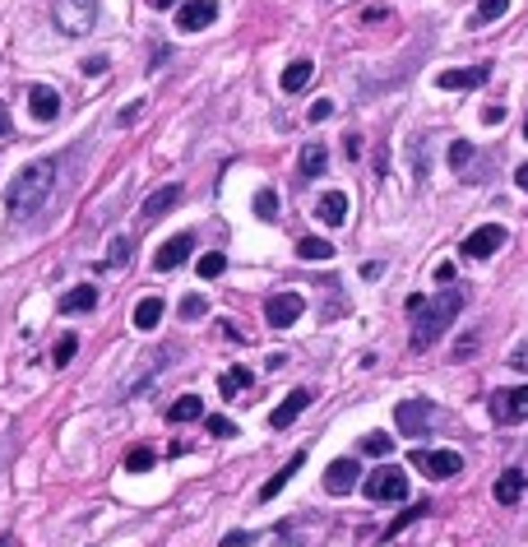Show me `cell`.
I'll return each mask as SVG.
<instances>
[{
    "instance_id": "obj_1",
    "label": "cell",
    "mask_w": 528,
    "mask_h": 547,
    "mask_svg": "<svg viewBox=\"0 0 528 547\" xmlns=\"http://www.w3.org/2000/svg\"><path fill=\"white\" fill-rule=\"evenodd\" d=\"M51 190H56V162L51 158H38V162H28V168L14 177V186L5 190V209L14 223H28L38 209H47L51 200Z\"/></svg>"
},
{
    "instance_id": "obj_2",
    "label": "cell",
    "mask_w": 528,
    "mask_h": 547,
    "mask_svg": "<svg viewBox=\"0 0 528 547\" xmlns=\"http://www.w3.org/2000/svg\"><path fill=\"white\" fill-rule=\"evenodd\" d=\"M408 311L417 316V325H412V348L422 352V348H431L450 325L459 320V311H463V288H445L440 297H408Z\"/></svg>"
},
{
    "instance_id": "obj_3",
    "label": "cell",
    "mask_w": 528,
    "mask_h": 547,
    "mask_svg": "<svg viewBox=\"0 0 528 547\" xmlns=\"http://www.w3.org/2000/svg\"><path fill=\"white\" fill-rule=\"evenodd\" d=\"M98 23V0H56V29L65 38H83Z\"/></svg>"
},
{
    "instance_id": "obj_4",
    "label": "cell",
    "mask_w": 528,
    "mask_h": 547,
    "mask_svg": "<svg viewBox=\"0 0 528 547\" xmlns=\"http://www.w3.org/2000/svg\"><path fill=\"white\" fill-rule=\"evenodd\" d=\"M491 418L496 427H515L528 418V386H515V390H496L491 395Z\"/></svg>"
},
{
    "instance_id": "obj_5",
    "label": "cell",
    "mask_w": 528,
    "mask_h": 547,
    "mask_svg": "<svg viewBox=\"0 0 528 547\" xmlns=\"http://www.w3.org/2000/svg\"><path fill=\"white\" fill-rule=\"evenodd\" d=\"M431 418H436V404H431V399H403V404L394 408V422H399L403 436H422V431L431 427Z\"/></svg>"
},
{
    "instance_id": "obj_6",
    "label": "cell",
    "mask_w": 528,
    "mask_h": 547,
    "mask_svg": "<svg viewBox=\"0 0 528 547\" xmlns=\"http://www.w3.org/2000/svg\"><path fill=\"white\" fill-rule=\"evenodd\" d=\"M367 497L371 501H403L408 497V473L403 469H376L367 478Z\"/></svg>"
},
{
    "instance_id": "obj_7",
    "label": "cell",
    "mask_w": 528,
    "mask_h": 547,
    "mask_svg": "<svg viewBox=\"0 0 528 547\" xmlns=\"http://www.w3.org/2000/svg\"><path fill=\"white\" fill-rule=\"evenodd\" d=\"M209 23H218V0H181L177 5V29L181 33H200V29H209Z\"/></svg>"
},
{
    "instance_id": "obj_8",
    "label": "cell",
    "mask_w": 528,
    "mask_h": 547,
    "mask_svg": "<svg viewBox=\"0 0 528 547\" xmlns=\"http://www.w3.org/2000/svg\"><path fill=\"white\" fill-rule=\"evenodd\" d=\"M301 311H306V302H301L297 292H273L269 302H264V320L273 325V330H288V325H297Z\"/></svg>"
},
{
    "instance_id": "obj_9",
    "label": "cell",
    "mask_w": 528,
    "mask_h": 547,
    "mask_svg": "<svg viewBox=\"0 0 528 547\" xmlns=\"http://www.w3.org/2000/svg\"><path fill=\"white\" fill-rule=\"evenodd\" d=\"M412 469H422L427 478H454L463 469V459L454 450H417L412 455Z\"/></svg>"
},
{
    "instance_id": "obj_10",
    "label": "cell",
    "mask_w": 528,
    "mask_h": 547,
    "mask_svg": "<svg viewBox=\"0 0 528 547\" xmlns=\"http://www.w3.org/2000/svg\"><path fill=\"white\" fill-rule=\"evenodd\" d=\"M500 246H506V228L482 223L478 232H468V237H463V256H468V260H487V256L500 251Z\"/></svg>"
},
{
    "instance_id": "obj_11",
    "label": "cell",
    "mask_w": 528,
    "mask_h": 547,
    "mask_svg": "<svg viewBox=\"0 0 528 547\" xmlns=\"http://www.w3.org/2000/svg\"><path fill=\"white\" fill-rule=\"evenodd\" d=\"M177 204H181V186H162V190H153V195L144 200V209H139V228L162 223V218L172 213Z\"/></svg>"
},
{
    "instance_id": "obj_12",
    "label": "cell",
    "mask_w": 528,
    "mask_h": 547,
    "mask_svg": "<svg viewBox=\"0 0 528 547\" xmlns=\"http://www.w3.org/2000/svg\"><path fill=\"white\" fill-rule=\"evenodd\" d=\"M190 251H195V237H190V232L167 237V241L158 246V256H153V269H158V274L177 269V265H186V260H190Z\"/></svg>"
},
{
    "instance_id": "obj_13",
    "label": "cell",
    "mask_w": 528,
    "mask_h": 547,
    "mask_svg": "<svg viewBox=\"0 0 528 547\" xmlns=\"http://www.w3.org/2000/svg\"><path fill=\"white\" fill-rule=\"evenodd\" d=\"M487 74H491L487 65H468V70H440V74H436V89H445V93H454V89H459V93H463V89H482V84H487Z\"/></svg>"
},
{
    "instance_id": "obj_14",
    "label": "cell",
    "mask_w": 528,
    "mask_h": 547,
    "mask_svg": "<svg viewBox=\"0 0 528 547\" xmlns=\"http://www.w3.org/2000/svg\"><path fill=\"white\" fill-rule=\"evenodd\" d=\"M357 478H361L357 459H333L329 469H325V491H329V497H343V491L357 487Z\"/></svg>"
},
{
    "instance_id": "obj_15",
    "label": "cell",
    "mask_w": 528,
    "mask_h": 547,
    "mask_svg": "<svg viewBox=\"0 0 528 547\" xmlns=\"http://www.w3.org/2000/svg\"><path fill=\"white\" fill-rule=\"evenodd\" d=\"M311 399H316L311 390H292V395H288V399H283V404H278L273 413H269V427H273V431L292 427V422H297V418L306 413V408H311Z\"/></svg>"
},
{
    "instance_id": "obj_16",
    "label": "cell",
    "mask_w": 528,
    "mask_h": 547,
    "mask_svg": "<svg viewBox=\"0 0 528 547\" xmlns=\"http://www.w3.org/2000/svg\"><path fill=\"white\" fill-rule=\"evenodd\" d=\"M316 218H320L325 228H343L348 223V195H343V190H329V195H320Z\"/></svg>"
},
{
    "instance_id": "obj_17",
    "label": "cell",
    "mask_w": 528,
    "mask_h": 547,
    "mask_svg": "<svg viewBox=\"0 0 528 547\" xmlns=\"http://www.w3.org/2000/svg\"><path fill=\"white\" fill-rule=\"evenodd\" d=\"M28 112H33V121H56L61 117V98H56V89L38 84L33 93H28Z\"/></svg>"
},
{
    "instance_id": "obj_18",
    "label": "cell",
    "mask_w": 528,
    "mask_h": 547,
    "mask_svg": "<svg viewBox=\"0 0 528 547\" xmlns=\"http://www.w3.org/2000/svg\"><path fill=\"white\" fill-rule=\"evenodd\" d=\"M524 487H528L524 469H506V473L496 478V506H519V497H524Z\"/></svg>"
},
{
    "instance_id": "obj_19",
    "label": "cell",
    "mask_w": 528,
    "mask_h": 547,
    "mask_svg": "<svg viewBox=\"0 0 528 547\" xmlns=\"http://www.w3.org/2000/svg\"><path fill=\"white\" fill-rule=\"evenodd\" d=\"M301 464H306V455L297 450V455H292V459L283 464V469H278V473H273V478H269V482L260 487V501H273V497H278V491H283V487H288V482L297 478V469H301Z\"/></svg>"
},
{
    "instance_id": "obj_20",
    "label": "cell",
    "mask_w": 528,
    "mask_h": 547,
    "mask_svg": "<svg viewBox=\"0 0 528 547\" xmlns=\"http://www.w3.org/2000/svg\"><path fill=\"white\" fill-rule=\"evenodd\" d=\"M195 418H204V404H200V395H181L172 408H167V422H195Z\"/></svg>"
},
{
    "instance_id": "obj_21",
    "label": "cell",
    "mask_w": 528,
    "mask_h": 547,
    "mask_svg": "<svg viewBox=\"0 0 528 547\" xmlns=\"http://www.w3.org/2000/svg\"><path fill=\"white\" fill-rule=\"evenodd\" d=\"M311 74H316V65H311V61H292V65L283 70V79H278V84H283V93H301L306 84H311Z\"/></svg>"
},
{
    "instance_id": "obj_22",
    "label": "cell",
    "mask_w": 528,
    "mask_h": 547,
    "mask_svg": "<svg viewBox=\"0 0 528 547\" xmlns=\"http://www.w3.org/2000/svg\"><path fill=\"white\" fill-rule=\"evenodd\" d=\"M325 168H329V153H325V144L311 140V144L301 149V177H311V181H316V177H325Z\"/></svg>"
},
{
    "instance_id": "obj_23",
    "label": "cell",
    "mask_w": 528,
    "mask_h": 547,
    "mask_svg": "<svg viewBox=\"0 0 528 547\" xmlns=\"http://www.w3.org/2000/svg\"><path fill=\"white\" fill-rule=\"evenodd\" d=\"M93 307H98V288H93V283H79V288H74V292L65 297V302H61V311H65V316L93 311Z\"/></svg>"
},
{
    "instance_id": "obj_24",
    "label": "cell",
    "mask_w": 528,
    "mask_h": 547,
    "mask_svg": "<svg viewBox=\"0 0 528 547\" xmlns=\"http://www.w3.org/2000/svg\"><path fill=\"white\" fill-rule=\"evenodd\" d=\"M134 330H158V320H162V297H144V302L134 307Z\"/></svg>"
},
{
    "instance_id": "obj_25",
    "label": "cell",
    "mask_w": 528,
    "mask_h": 547,
    "mask_svg": "<svg viewBox=\"0 0 528 547\" xmlns=\"http://www.w3.org/2000/svg\"><path fill=\"white\" fill-rule=\"evenodd\" d=\"M246 386H250V367H228V371H222V380H218V395L222 399H237Z\"/></svg>"
},
{
    "instance_id": "obj_26",
    "label": "cell",
    "mask_w": 528,
    "mask_h": 547,
    "mask_svg": "<svg viewBox=\"0 0 528 547\" xmlns=\"http://www.w3.org/2000/svg\"><path fill=\"white\" fill-rule=\"evenodd\" d=\"M297 256H301V260H333V246H329L325 237H301V241H297Z\"/></svg>"
},
{
    "instance_id": "obj_27",
    "label": "cell",
    "mask_w": 528,
    "mask_h": 547,
    "mask_svg": "<svg viewBox=\"0 0 528 547\" xmlns=\"http://www.w3.org/2000/svg\"><path fill=\"white\" fill-rule=\"evenodd\" d=\"M472 158H478V149H472L468 140H454V144H450V168H454V172L472 177Z\"/></svg>"
},
{
    "instance_id": "obj_28",
    "label": "cell",
    "mask_w": 528,
    "mask_h": 547,
    "mask_svg": "<svg viewBox=\"0 0 528 547\" xmlns=\"http://www.w3.org/2000/svg\"><path fill=\"white\" fill-rule=\"evenodd\" d=\"M506 10H510V0H478V10H472V29H482V23H496Z\"/></svg>"
},
{
    "instance_id": "obj_29",
    "label": "cell",
    "mask_w": 528,
    "mask_h": 547,
    "mask_svg": "<svg viewBox=\"0 0 528 547\" xmlns=\"http://www.w3.org/2000/svg\"><path fill=\"white\" fill-rule=\"evenodd\" d=\"M130 256H134V241H130V237H117L102 265H107V269H121V265H130Z\"/></svg>"
},
{
    "instance_id": "obj_30",
    "label": "cell",
    "mask_w": 528,
    "mask_h": 547,
    "mask_svg": "<svg viewBox=\"0 0 528 547\" xmlns=\"http://www.w3.org/2000/svg\"><path fill=\"white\" fill-rule=\"evenodd\" d=\"M422 515H427V501H422V506H408V510H403V515L394 519V525L385 529V543H394V538H399V534H403V529L412 525V519H422Z\"/></svg>"
},
{
    "instance_id": "obj_31",
    "label": "cell",
    "mask_w": 528,
    "mask_h": 547,
    "mask_svg": "<svg viewBox=\"0 0 528 547\" xmlns=\"http://www.w3.org/2000/svg\"><path fill=\"white\" fill-rule=\"evenodd\" d=\"M361 450L376 455V459H389V450H394V441H389L385 431H371V436H361Z\"/></svg>"
},
{
    "instance_id": "obj_32",
    "label": "cell",
    "mask_w": 528,
    "mask_h": 547,
    "mask_svg": "<svg viewBox=\"0 0 528 547\" xmlns=\"http://www.w3.org/2000/svg\"><path fill=\"white\" fill-rule=\"evenodd\" d=\"M195 269H200V279H218V274L228 269V256H222V251H209V256H200V265H195Z\"/></svg>"
},
{
    "instance_id": "obj_33",
    "label": "cell",
    "mask_w": 528,
    "mask_h": 547,
    "mask_svg": "<svg viewBox=\"0 0 528 547\" xmlns=\"http://www.w3.org/2000/svg\"><path fill=\"white\" fill-rule=\"evenodd\" d=\"M126 469H130V473H144V469H153V450H149V446H134V450L126 455Z\"/></svg>"
},
{
    "instance_id": "obj_34",
    "label": "cell",
    "mask_w": 528,
    "mask_h": 547,
    "mask_svg": "<svg viewBox=\"0 0 528 547\" xmlns=\"http://www.w3.org/2000/svg\"><path fill=\"white\" fill-rule=\"evenodd\" d=\"M74 352H79V339H74V334H65L61 343H56L51 362H56V367H70V358H74Z\"/></svg>"
},
{
    "instance_id": "obj_35",
    "label": "cell",
    "mask_w": 528,
    "mask_h": 547,
    "mask_svg": "<svg viewBox=\"0 0 528 547\" xmlns=\"http://www.w3.org/2000/svg\"><path fill=\"white\" fill-rule=\"evenodd\" d=\"M255 213L264 218V223L278 218V195H273V190H260V195H255Z\"/></svg>"
},
{
    "instance_id": "obj_36",
    "label": "cell",
    "mask_w": 528,
    "mask_h": 547,
    "mask_svg": "<svg viewBox=\"0 0 528 547\" xmlns=\"http://www.w3.org/2000/svg\"><path fill=\"white\" fill-rule=\"evenodd\" d=\"M204 311H209V302H204L200 292H190V297H181V316H186V320H200Z\"/></svg>"
},
{
    "instance_id": "obj_37",
    "label": "cell",
    "mask_w": 528,
    "mask_h": 547,
    "mask_svg": "<svg viewBox=\"0 0 528 547\" xmlns=\"http://www.w3.org/2000/svg\"><path fill=\"white\" fill-rule=\"evenodd\" d=\"M204 427L218 436V441H228V436H237V422H232V418H218V413H213V418H204Z\"/></svg>"
},
{
    "instance_id": "obj_38",
    "label": "cell",
    "mask_w": 528,
    "mask_h": 547,
    "mask_svg": "<svg viewBox=\"0 0 528 547\" xmlns=\"http://www.w3.org/2000/svg\"><path fill=\"white\" fill-rule=\"evenodd\" d=\"M250 543H255V534H246V529H232L222 538V547H250Z\"/></svg>"
},
{
    "instance_id": "obj_39",
    "label": "cell",
    "mask_w": 528,
    "mask_h": 547,
    "mask_svg": "<svg viewBox=\"0 0 528 547\" xmlns=\"http://www.w3.org/2000/svg\"><path fill=\"white\" fill-rule=\"evenodd\" d=\"M329 117H333V102H329V98L311 102V121H329Z\"/></svg>"
},
{
    "instance_id": "obj_40",
    "label": "cell",
    "mask_w": 528,
    "mask_h": 547,
    "mask_svg": "<svg viewBox=\"0 0 528 547\" xmlns=\"http://www.w3.org/2000/svg\"><path fill=\"white\" fill-rule=\"evenodd\" d=\"M139 117H144V98H139V102H130V107H126V112H121V126H134Z\"/></svg>"
},
{
    "instance_id": "obj_41",
    "label": "cell",
    "mask_w": 528,
    "mask_h": 547,
    "mask_svg": "<svg viewBox=\"0 0 528 547\" xmlns=\"http://www.w3.org/2000/svg\"><path fill=\"white\" fill-rule=\"evenodd\" d=\"M107 70V56H89V61H83V74H102Z\"/></svg>"
},
{
    "instance_id": "obj_42",
    "label": "cell",
    "mask_w": 528,
    "mask_h": 547,
    "mask_svg": "<svg viewBox=\"0 0 528 547\" xmlns=\"http://www.w3.org/2000/svg\"><path fill=\"white\" fill-rule=\"evenodd\" d=\"M380 19H389V10H385V5H371L367 14H361V23H380Z\"/></svg>"
},
{
    "instance_id": "obj_43",
    "label": "cell",
    "mask_w": 528,
    "mask_h": 547,
    "mask_svg": "<svg viewBox=\"0 0 528 547\" xmlns=\"http://www.w3.org/2000/svg\"><path fill=\"white\" fill-rule=\"evenodd\" d=\"M500 117H506V107H487V112H482L487 126H500Z\"/></svg>"
},
{
    "instance_id": "obj_44",
    "label": "cell",
    "mask_w": 528,
    "mask_h": 547,
    "mask_svg": "<svg viewBox=\"0 0 528 547\" xmlns=\"http://www.w3.org/2000/svg\"><path fill=\"white\" fill-rule=\"evenodd\" d=\"M510 362H515L519 371H528V348H519V352H515V358H510Z\"/></svg>"
},
{
    "instance_id": "obj_45",
    "label": "cell",
    "mask_w": 528,
    "mask_h": 547,
    "mask_svg": "<svg viewBox=\"0 0 528 547\" xmlns=\"http://www.w3.org/2000/svg\"><path fill=\"white\" fill-rule=\"evenodd\" d=\"M515 181H519V190H528V162H524V168H515Z\"/></svg>"
},
{
    "instance_id": "obj_46",
    "label": "cell",
    "mask_w": 528,
    "mask_h": 547,
    "mask_svg": "<svg viewBox=\"0 0 528 547\" xmlns=\"http://www.w3.org/2000/svg\"><path fill=\"white\" fill-rule=\"evenodd\" d=\"M0 135H10V112H5V102H0Z\"/></svg>"
},
{
    "instance_id": "obj_47",
    "label": "cell",
    "mask_w": 528,
    "mask_h": 547,
    "mask_svg": "<svg viewBox=\"0 0 528 547\" xmlns=\"http://www.w3.org/2000/svg\"><path fill=\"white\" fill-rule=\"evenodd\" d=\"M149 5H158V10H167V5H177V0H149Z\"/></svg>"
},
{
    "instance_id": "obj_48",
    "label": "cell",
    "mask_w": 528,
    "mask_h": 547,
    "mask_svg": "<svg viewBox=\"0 0 528 547\" xmlns=\"http://www.w3.org/2000/svg\"><path fill=\"white\" fill-rule=\"evenodd\" d=\"M524 140H528V117H524Z\"/></svg>"
},
{
    "instance_id": "obj_49",
    "label": "cell",
    "mask_w": 528,
    "mask_h": 547,
    "mask_svg": "<svg viewBox=\"0 0 528 547\" xmlns=\"http://www.w3.org/2000/svg\"><path fill=\"white\" fill-rule=\"evenodd\" d=\"M0 547H10V543H5V538H0Z\"/></svg>"
}]
</instances>
